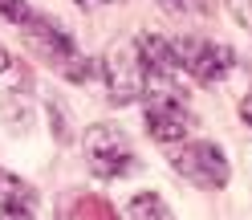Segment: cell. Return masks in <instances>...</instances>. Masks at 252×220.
<instances>
[{
	"instance_id": "cell-1",
	"label": "cell",
	"mask_w": 252,
	"mask_h": 220,
	"mask_svg": "<svg viewBox=\"0 0 252 220\" xmlns=\"http://www.w3.org/2000/svg\"><path fill=\"white\" fill-rule=\"evenodd\" d=\"M143 98H147L143 118H147L151 139H159V143H179V139L191 135L195 118H191V110H187V94L179 90L175 77H151Z\"/></svg>"
},
{
	"instance_id": "cell-2",
	"label": "cell",
	"mask_w": 252,
	"mask_h": 220,
	"mask_svg": "<svg viewBox=\"0 0 252 220\" xmlns=\"http://www.w3.org/2000/svg\"><path fill=\"white\" fill-rule=\"evenodd\" d=\"M21 29H25L29 45L37 49V57H41V61H49V66H53L57 73H65L69 82H90V77H94V61L77 53V45L69 41V33H65L57 21H49V17H41V12H33V17H29Z\"/></svg>"
},
{
	"instance_id": "cell-3",
	"label": "cell",
	"mask_w": 252,
	"mask_h": 220,
	"mask_svg": "<svg viewBox=\"0 0 252 220\" xmlns=\"http://www.w3.org/2000/svg\"><path fill=\"white\" fill-rule=\"evenodd\" d=\"M102 77H106V94L114 106H130L143 98L147 90V66L138 53V41H114L102 57Z\"/></svg>"
},
{
	"instance_id": "cell-4",
	"label": "cell",
	"mask_w": 252,
	"mask_h": 220,
	"mask_svg": "<svg viewBox=\"0 0 252 220\" xmlns=\"http://www.w3.org/2000/svg\"><path fill=\"white\" fill-rule=\"evenodd\" d=\"M82 143H86V159L94 167V176H102V180H126L138 167L126 135L114 127V122H94Z\"/></svg>"
},
{
	"instance_id": "cell-5",
	"label": "cell",
	"mask_w": 252,
	"mask_h": 220,
	"mask_svg": "<svg viewBox=\"0 0 252 220\" xmlns=\"http://www.w3.org/2000/svg\"><path fill=\"white\" fill-rule=\"evenodd\" d=\"M171 167L187 183H195L199 192H220L228 183V176H232L228 155L216 143H183L179 151H171Z\"/></svg>"
},
{
	"instance_id": "cell-6",
	"label": "cell",
	"mask_w": 252,
	"mask_h": 220,
	"mask_svg": "<svg viewBox=\"0 0 252 220\" xmlns=\"http://www.w3.org/2000/svg\"><path fill=\"white\" fill-rule=\"evenodd\" d=\"M175 57H179V70L191 73L199 86H216L224 82L228 70H232V49L228 45H216V41H203V37H187L175 41Z\"/></svg>"
},
{
	"instance_id": "cell-7",
	"label": "cell",
	"mask_w": 252,
	"mask_h": 220,
	"mask_svg": "<svg viewBox=\"0 0 252 220\" xmlns=\"http://www.w3.org/2000/svg\"><path fill=\"white\" fill-rule=\"evenodd\" d=\"M138 53H143V66L147 77H179V57H175V45L163 41L159 33H143L138 37Z\"/></svg>"
},
{
	"instance_id": "cell-8",
	"label": "cell",
	"mask_w": 252,
	"mask_h": 220,
	"mask_svg": "<svg viewBox=\"0 0 252 220\" xmlns=\"http://www.w3.org/2000/svg\"><path fill=\"white\" fill-rule=\"evenodd\" d=\"M37 204L33 187H29L21 176H12V171H0V208L4 212H29Z\"/></svg>"
},
{
	"instance_id": "cell-9",
	"label": "cell",
	"mask_w": 252,
	"mask_h": 220,
	"mask_svg": "<svg viewBox=\"0 0 252 220\" xmlns=\"http://www.w3.org/2000/svg\"><path fill=\"white\" fill-rule=\"evenodd\" d=\"M126 216H130V220H171L167 204H163L159 196H155V192L134 196V200H130V208H126Z\"/></svg>"
},
{
	"instance_id": "cell-10",
	"label": "cell",
	"mask_w": 252,
	"mask_h": 220,
	"mask_svg": "<svg viewBox=\"0 0 252 220\" xmlns=\"http://www.w3.org/2000/svg\"><path fill=\"white\" fill-rule=\"evenodd\" d=\"M77 220H118V212L110 208V200H102V196H82Z\"/></svg>"
},
{
	"instance_id": "cell-11",
	"label": "cell",
	"mask_w": 252,
	"mask_h": 220,
	"mask_svg": "<svg viewBox=\"0 0 252 220\" xmlns=\"http://www.w3.org/2000/svg\"><path fill=\"white\" fill-rule=\"evenodd\" d=\"M0 17L12 21V25H25L33 17V8H29V0H0Z\"/></svg>"
},
{
	"instance_id": "cell-12",
	"label": "cell",
	"mask_w": 252,
	"mask_h": 220,
	"mask_svg": "<svg viewBox=\"0 0 252 220\" xmlns=\"http://www.w3.org/2000/svg\"><path fill=\"white\" fill-rule=\"evenodd\" d=\"M228 12H232V21L236 25H244L248 33H252V0H224Z\"/></svg>"
},
{
	"instance_id": "cell-13",
	"label": "cell",
	"mask_w": 252,
	"mask_h": 220,
	"mask_svg": "<svg viewBox=\"0 0 252 220\" xmlns=\"http://www.w3.org/2000/svg\"><path fill=\"white\" fill-rule=\"evenodd\" d=\"M163 8L179 17V12H191V8H195V0H163Z\"/></svg>"
},
{
	"instance_id": "cell-14",
	"label": "cell",
	"mask_w": 252,
	"mask_h": 220,
	"mask_svg": "<svg viewBox=\"0 0 252 220\" xmlns=\"http://www.w3.org/2000/svg\"><path fill=\"white\" fill-rule=\"evenodd\" d=\"M240 118L248 122V127H252V90L244 94V98H240Z\"/></svg>"
},
{
	"instance_id": "cell-15",
	"label": "cell",
	"mask_w": 252,
	"mask_h": 220,
	"mask_svg": "<svg viewBox=\"0 0 252 220\" xmlns=\"http://www.w3.org/2000/svg\"><path fill=\"white\" fill-rule=\"evenodd\" d=\"M0 220H33L29 212H0Z\"/></svg>"
},
{
	"instance_id": "cell-16",
	"label": "cell",
	"mask_w": 252,
	"mask_h": 220,
	"mask_svg": "<svg viewBox=\"0 0 252 220\" xmlns=\"http://www.w3.org/2000/svg\"><path fill=\"white\" fill-rule=\"evenodd\" d=\"M4 70H8V53L0 49V73H4Z\"/></svg>"
},
{
	"instance_id": "cell-17",
	"label": "cell",
	"mask_w": 252,
	"mask_h": 220,
	"mask_svg": "<svg viewBox=\"0 0 252 220\" xmlns=\"http://www.w3.org/2000/svg\"><path fill=\"white\" fill-rule=\"evenodd\" d=\"M77 4H102V0H77Z\"/></svg>"
}]
</instances>
